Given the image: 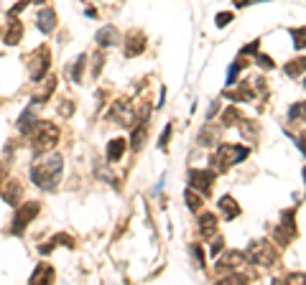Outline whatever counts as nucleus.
Returning a JSON list of instances; mask_svg holds the SVG:
<instances>
[{
    "instance_id": "obj_15",
    "label": "nucleus",
    "mask_w": 306,
    "mask_h": 285,
    "mask_svg": "<svg viewBox=\"0 0 306 285\" xmlns=\"http://www.w3.org/2000/svg\"><path fill=\"white\" fill-rule=\"evenodd\" d=\"M118 28L115 26H102L100 31H97V36H95V41H97V46H102V49H107V46H113V43H118Z\"/></svg>"
},
{
    "instance_id": "obj_38",
    "label": "nucleus",
    "mask_w": 306,
    "mask_h": 285,
    "mask_svg": "<svg viewBox=\"0 0 306 285\" xmlns=\"http://www.w3.org/2000/svg\"><path fill=\"white\" fill-rule=\"evenodd\" d=\"M217 112H220V102H217V99H214V102L209 104V112H207V120H212V117H214Z\"/></svg>"
},
{
    "instance_id": "obj_44",
    "label": "nucleus",
    "mask_w": 306,
    "mask_h": 285,
    "mask_svg": "<svg viewBox=\"0 0 306 285\" xmlns=\"http://www.w3.org/2000/svg\"><path fill=\"white\" fill-rule=\"evenodd\" d=\"M304 84H306V82H304Z\"/></svg>"
},
{
    "instance_id": "obj_20",
    "label": "nucleus",
    "mask_w": 306,
    "mask_h": 285,
    "mask_svg": "<svg viewBox=\"0 0 306 285\" xmlns=\"http://www.w3.org/2000/svg\"><path fill=\"white\" fill-rule=\"evenodd\" d=\"M123 156H125V140H123V138H113L110 145H107V161H110V163H118Z\"/></svg>"
},
{
    "instance_id": "obj_16",
    "label": "nucleus",
    "mask_w": 306,
    "mask_h": 285,
    "mask_svg": "<svg viewBox=\"0 0 306 285\" xmlns=\"http://www.w3.org/2000/svg\"><path fill=\"white\" fill-rule=\"evenodd\" d=\"M196 229H199L202 237H214V232H217V216H214L212 211L202 214L199 222H196Z\"/></svg>"
},
{
    "instance_id": "obj_31",
    "label": "nucleus",
    "mask_w": 306,
    "mask_h": 285,
    "mask_svg": "<svg viewBox=\"0 0 306 285\" xmlns=\"http://www.w3.org/2000/svg\"><path fill=\"white\" fill-rule=\"evenodd\" d=\"M291 36H294V46L296 49L306 46V28H291Z\"/></svg>"
},
{
    "instance_id": "obj_25",
    "label": "nucleus",
    "mask_w": 306,
    "mask_h": 285,
    "mask_svg": "<svg viewBox=\"0 0 306 285\" xmlns=\"http://www.w3.org/2000/svg\"><path fill=\"white\" fill-rule=\"evenodd\" d=\"M217 138H220V130H214V125H207L196 140H199V145H214Z\"/></svg>"
},
{
    "instance_id": "obj_9",
    "label": "nucleus",
    "mask_w": 306,
    "mask_h": 285,
    "mask_svg": "<svg viewBox=\"0 0 306 285\" xmlns=\"http://www.w3.org/2000/svg\"><path fill=\"white\" fill-rule=\"evenodd\" d=\"M212 184H214V171H212V168H204V171L194 168V171L189 173V186H191L194 191H202L204 196L212 191Z\"/></svg>"
},
{
    "instance_id": "obj_2",
    "label": "nucleus",
    "mask_w": 306,
    "mask_h": 285,
    "mask_svg": "<svg viewBox=\"0 0 306 285\" xmlns=\"http://www.w3.org/2000/svg\"><path fill=\"white\" fill-rule=\"evenodd\" d=\"M28 138H31L33 153H49L59 143V127L51 125V122H38Z\"/></svg>"
},
{
    "instance_id": "obj_41",
    "label": "nucleus",
    "mask_w": 306,
    "mask_h": 285,
    "mask_svg": "<svg viewBox=\"0 0 306 285\" xmlns=\"http://www.w3.org/2000/svg\"><path fill=\"white\" fill-rule=\"evenodd\" d=\"M232 3H235L237 8H245V5H250V0H232Z\"/></svg>"
},
{
    "instance_id": "obj_24",
    "label": "nucleus",
    "mask_w": 306,
    "mask_h": 285,
    "mask_svg": "<svg viewBox=\"0 0 306 285\" xmlns=\"http://www.w3.org/2000/svg\"><path fill=\"white\" fill-rule=\"evenodd\" d=\"M87 59H90V56L82 54V56H77V61L69 67V77H72V82H77V84L82 82V74H84V67H87Z\"/></svg>"
},
{
    "instance_id": "obj_40",
    "label": "nucleus",
    "mask_w": 306,
    "mask_h": 285,
    "mask_svg": "<svg viewBox=\"0 0 306 285\" xmlns=\"http://www.w3.org/2000/svg\"><path fill=\"white\" fill-rule=\"evenodd\" d=\"M8 176H5V166L3 163H0V186H3V181H5Z\"/></svg>"
},
{
    "instance_id": "obj_27",
    "label": "nucleus",
    "mask_w": 306,
    "mask_h": 285,
    "mask_svg": "<svg viewBox=\"0 0 306 285\" xmlns=\"http://www.w3.org/2000/svg\"><path fill=\"white\" fill-rule=\"evenodd\" d=\"M240 120H243V115L237 112L235 107H227L225 112H222V125L225 127H232V125H240Z\"/></svg>"
},
{
    "instance_id": "obj_35",
    "label": "nucleus",
    "mask_w": 306,
    "mask_h": 285,
    "mask_svg": "<svg viewBox=\"0 0 306 285\" xmlns=\"http://www.w3.org/2000/svg\"><path fill=\"white\" fill-rule=\"evenodd\" d=\"M72 112H74V102H72V99H64L61 107H59V115H61V117H69Z\"/></svg>"
},
{
    "instance_id": "obj_37",
    "label": "nucleus",
    "mask_w": 306,
    "mask_h": 285,
    "mask_svg": "<svg viewBox=\"0 0 306 285\" xmlns=\"http://www.w3.org/2000/svg\"><path fill=\"white\" fill-rule=\"evenodd\" d=\"M171 130H173V125H166V127H163V133H161V140H158V148H166V145H168Z\"/></svg>"
},
{
    "instance_id": "obj_3",
    "label": "nucleus",
    "mask_w": 306,
    "mask_h": 285,
    "mask_svg": "<svg viewBox=\"0 0 306 285\" xmlns=\"http://www.w3.org/2000/svg\"><path fill=\"white\" fill-rule=\"evenodd\" d=\"M248 260L250 262H258V265H273V262L278 260V252H276V245L268 242V239H253V242L248 245Z\"/></svg>"
},
{
    "instance_id": "obj_39",
    "label": "nucleus",
    "mask_w": 306,
    "mask_h": 285,
    "mask_svg": "<svg viewBox=\"0 0 306 285\" xmlns=\"http://www.w3.org/2000/svg\"><path fill=\"white\" fill-rule=\"evenodd\" d=\"M296 145L301 148V153H306V133H304V135H301V138L296 140Z\"/></svg>"
},
{
    "instance_id": "obj_14",
    "label": "nucleus",
    "mask_w": 306,
    "mask_h": 285,
    "mask_svg": "<svg viewBox=\"0 0 306 285\" xmlns=\"http://www.w3.org/2000/svg\"><path fill=\"white\" fill-rule=\"evenodd\" d=\"M20 38H23V23H20L15 15H10V23H8V31H5L3 41L8 43V46H18Z\"/></svg>"
},
{
    "instance_id": "obj_26",
    "label": "nucleus",
    "mask_w": 306,
    "mask_h": 285,
    "mask_svg": "<svg viewBox=\"0 0 306 285\" xmlns=\"http://www.w3.org/2000/svg\"><path fill=\"white\" fill-rule=\"evenodd\" d=\"M248 67V59L245 56H240L235 64H232V67H230V72H227V84H235V79L240 77V72H243Z\"/></svg>"
},
{
    "instance_id": "obj_1",
    "label": "nucleus",
    "mask_w": 306,
    "mask_h": 285,
    "mask_svg": "<svg viewBox=\"0 0 306 285\" xmlns=\"http://www.w3.org/2000/svg\"><path fill=\"white\" fill-rule=\"evenodd\" d=\"M61 173H64V158L56 156V153H49V156L38 158L31 166V181H33V186H38L43 191H51L59 186Z\"/></svg>"
},
{
    "instance_id": "obj_10",
    "label": "nucleus",
    "mask_w": 306,
    "mask_h": 285,
    "mask_svg": "<svg viewBox=\"0 0 306 285\" xmlns=\"http://www.w3.org/2000/svg\"><path fill=\"white\" fill-rule=\"evenodd\" d=\"M0 196H3L5 204L18 206L20 201H23V184L15 181V179H5L3 186H0Z\"/></svg>"
},
{
    "instance_id": "obj_23",
    "label": "nucleus",
    "mask_w": 306,
    "mask_h": 285,
    "mask_svg": "<svg viewBox=\"0 0 306 285\" xmlns=\"http://www.w3.org/2000/svg\"><path fill=\"white\" fill-rule=\"evenodd\" d=\"M54 280V270L49 268V265H43V262H38V268H36V273L31 275V283H51Z\"/></svg>"
},
{
    "instance_id": "obj_30",
    "label": "nucleus",
    "mask_w": 306,
    "mask_h": 285,
    "mask_svg": "<svg viewBox=\"0 0 306 285\" xmlns=\"http://www.w3.org/2000/svg\"><path fill=\"white\" fill-rule=\"evenodd\" d=\"M184 199H186V206H189V209H194V211H199V209H202V196L196 193V191H191V189H189V191L184 193Z\"/></svg>"
},
{
    "instance_id": "obj_34",
    "label": "nucleus",
    "mask_w": 306,
    "mask_h": 285,
    "mask_svg": "<svg viewBox=\"0 0 306 285\" xmlns=\"http://www.w3.org/2000/svg\"><path fill=\"white\" fill-rule=\"evenodd\" d=\"M255 61H258L263 69H273V67H276V61H273L268 54H255Z\"/></svg>"
},
{
    "instance_id": "obj_7",
    "label": "nucleus",
    "mask_w": 306,
    "mask_h": 285,
    "mask_svg": "<svg viewBox=\"0 0 306 285\" xmlns=\"http://www.w3.org/2000/svg\"><path fill=\"white\" fill-rule=\"evenodd\" d=\"M273 237L278 245H291L296 239V222H294V209H286L281 214V222L273 229Z\"/></svg>"
},
{
    "instance_id": "obj_11",
    "label": "nucleus",
    "mask_w": 306,
    "mask_h": 285,
    "mask_svg": "<svg viewBox=\"0 0 306 285\" xmlns=\"http://www.w3.org/2000/svg\"><path fill=\"white\" fill-rule=\"evenodd\" d=\"M245 260H248L245 252H227V255L220 257V262H217V273H220V275L235 273V270H240V268L245 265Z\"/></svg>"
},
{
    "instance_id": "obj_8",
    "label": "nucleus",
    "mask_w": 306,
    "mask_h": 285,
    "mask_svg": "<svg viewBox=\"0 0 306 285\" xmlns=\"http://www.w3.org/2000/svg\"><path fill=\"white\" fill-rule=\"evenodd\" d=\"M110 120H115L118 125H125V127H133L136 122V109L130 104V99H118L113 102L110 107Z\"/></svg>"
},
{
    "instance_id": "obj_21",
    "label": "nucleus",
    "mask_w": 306,
    "mask_h": 285,
    "mask_svg": "<svg viewBox=\"0 0 306 285\" xmlns=\"http://www.w3.org/2000/svg\"><path fill=\"white\" fill-rule=\"evenodd\" d=\"M283 72H286V77H291V79H296V77H301L304 72H306V56H299V59H291L286 67H283Z\"/></svg>"
},
{
    "instance_id": "obj_33",
    "label": "nucleus",
    "mask_w": 306,
    "mask_h": 285,
    "mask_svg": "<svg viewBox=\"0 0 306 285\" xmlns=\"http://www.w3.org/2000/svg\"><path fill=\"white\" fill-rule=\"evenodd\" d=\"M222 247H225V239L222 237H212V245H209V255L212 257H217L222 252Z\"/></svg>"
},
{
    "instance_id": "obj_12",
    "label": "nucleus",
    "mask_w": 306,
    "mask_h": 285,
    "mask_svg": "<svg viewBox=\"0 0 306 285\" xmlns=\"http://www.w3.org/2000/svg\"><path fill=\"white\" fill-rule=\"evenodd\" d=\"M146 46H148V41H146V36L141 31H136V33L130 31L125 36V56H138V54L146 51Z\"/></svg>"
},
{
    "instance_id": "obj_5",
    "label": "nucleus",
    "mask_w": 306,
    "mask_h": 285,
    "mask_svg": "<svg viewBox=\"0 0 306 285\" xmlns=\"http://www.w3.org/2000/svg\"><path fill=\"white\" fill-rule=\"evenodd\" d=\"M41 211V204L38 201H26V204H20L18 209H15V216H13V227H10V232L13 234H23V229L36 219V214Z\"/></svg>"
},
{
    "instance_id": "obj_18",
    "label": "nucleus",
    "mask_w": 306,
    "mask_h": 285,
    "mask_svg": "<svg viewBox=\"0 0 306 285\" xmlns=\"http://www.w3.org/2000/svg\"><path fill=\"white\" fill-rule=\"evenodd\" d=\"M36 125H38V120H36V112H33V109L28 107L26 112L18 117V133H20V135H31Z\"/></svg>"
},
{
    "instance_id": "obj_4",
    "label": "nucleus",
    "mask_w": 306,
    "mask_h": 285,
    "mask_svg": "<svg viewBox=\"0 0 306 285\" xmlns=\"http://www.w3.org/2000/svg\"><path fill=\"white\" fill-rule=\"evenodd\" d=\"M235 163H240V161H237V145H232V143L217 145L214 156L209 158V168H212L214 173H225V171H227L230 166H235Z\"/></svg>"
},
{
    "instance_id": "obj_22",
    "label": "nucleus",
    "mask_w": 306,
    "mask_h": 285,
    "mask_svg": "<svg viewBox=\"0 0 306 285\" xmlns=\"http://www.w3.org/2000/svg\"><path fill=\"white\" fill-rule=\"evenodd\" d=\"M217 206H220V209L225 211V216H227V219H235V216H240V204L232 199V196H222V199L217 201Z\"/></svg>"
},
{
    "instance_id": "obj_19",
    "label": "nucleus",
    "mask_w": 306,
    "mask_h": 285,
    "mask_svg": "<svg viewBox=\"0 0 306 285\" xmlns=\"http://www.w3.org/2000/svg\"><path fill=\"white\" fill-rule=\"evenodd\" d=\"M146 135H148V120L143 117L138 127H133V135H130V148L133 150H141L143 143H146Z\"/></svg>"
},
{
    "instance_id": "obj_32",
    "label": "nucleus",
    "mask_w": 306,
    "mask_h": 285,
    "mask_svg": "<svg viewBox=\"0 0 306 285\" xmlns=\"http://www.w3.org/2000/svg\"><path fill=\"white\" fill-rule=\"evenodd\" d=\"M232 18H235V13H227V10H225V13H217L214 26H217V28H225L227 23H232Z\"/></svg>"
},
{
    "instance_id": "obj_17",
    "label": "nucleus",
    "mask_w": 306,
    "mask_h": 285,
    "mask_svg": "<svg viewBox=\"0 0 306 285\" xmlns=\"http://www.w3.org/2000/svg\"><path fill=\"white\" fill-rule=\"evenodd\" d=\"M225 97H230L232 102H253L255 99V92H253L250 84H240V87H235V90L225 92Z\"/></svg>"
},
{
    "instance_id": "obj_28",
    "label": "nucleus",
    "mask_w": 306,
    "mask_h": 285,
    "mask_svg": "<svg viewBox=\"0 0 306 285\" xmlns=\"http://www.w3.org/2000/svg\"><path fill=\"white\" fill-rule=\"evenodd\" d=\"M54 87H56V79H54V77H46V87H43V92H38V95L33 97V102H36V104H43V102H46V97H51Z\"/></svg>"
},
{
    "instance_id": "obj_36",
    "label": "nucleus",
    "mask_w": 306,
    "mask_h": 285,
    "mask_svg": "<svg viewBox=\"0 0 306 285\" xmlns=\"http://www.w3.org/2000/svg\"><path fill=\"white\" fill-rule=\"evenodd\" d=\"M258 49H260V41L255 38L253 43H248V46H243V49H240V56H248V54H258Z\"/></svg>"
},
{
    "instance_id": "obj_13",
    "label": "nucleus",
    "mask_w": 306,
    "mask_h": 285,
    "mask_svg": "<svg viewBox=\"0 0 306 285\" xmlns=\"http://www.w3.org/2000/svg\"><path fill=\"white\" fill-rule=\"evenodd\" d=\"M36 26H38L41 33H51L56 28V13H54V8H43L36 15Z\"/></svg>"
},
{
    "instance_id": "obj_29",
    "label": "nucleus",
    "mask_w": 306,
    "mask_h": 285,
    "mask_svg": "<svg viewBox=\"0 0 306 285\" xmlns=\"http://www.w3.org/2000/svg\"><path fill=\"white\" fill-rule=\"evenodd\" d=\"M289 120H306V99L289 107Z\"/></svg>"
},
{
    "instance_id": "obj_43",
    "label": "nucleus",
    "mask_w": 306,
    "mask_h": 285,
    "mask_svg": "<svg viewBox=\"0 0 306 285\" xmlns=\"http://www.w3.org/2000/svg\"><path fill=\"white\" fill-rule=\"evenodd\" d=\"M31 3H43V0H31Z\"/></svg>"
},
{
    "instance_id": "obj_42",
    "label": "nucleus",
    "mask_w": 306,
    "mask_h": 285,
    "mask_svg": "<svg viewBox=\"0 0 306 285\" xmlns=\"http://www.w3.org/2000/svg\"><path fill=\"white\" fill-rule=\"evenodd\" d=\"M304 184H306V168H304Z\"/></svg>"
},
{
    "instance_id": "obj_6",
    "label": "nucleus",
    "mask_w": 306,
    "mask_h": 285,
    "mask_svg": "<svg viewBox=\"0 0 306 285\" xmlns=\"http://www.w3.org/2000/svg\"><path fill=\"white\" fill-rule=\"evenodd\" d=\"M28 59H31V79H33V82H43V79H46V72L51 69L49 46H38Z\"/></svg>"
}]
</instances>
